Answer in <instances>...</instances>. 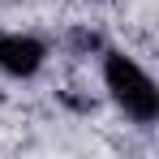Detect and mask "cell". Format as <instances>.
I'll return each mask as SVG.
<instances>
[{
  "mask_svg": "<svg viewBox=\"0 0 159 159\" xmlns=\"http://www.w3.org/2000/svg\"><path fill=\"white\" fill-rule=\"evenodd\" d=\"M95 60H99V90H103V99L129 125L151 129L159 120V82L151 78V69L129 48H112V43Z\"/></svg>",
  "mask_w": 159,
  "mask_h": 159,
  "instance_id": "1",
  "label": "cell"
},
{
  "mask_svg": "<svg viewBox=\"0 0 159 159\" xmlns=\"http://www.w3.org/2000/svg\"><path fill=\"white\" fill-rule=\"evenodd\" d=\"M52 65V43L34 30L4 26L0 30V78L9 82H34Z\"/></svg>",
  "mask_w": 159,
  "mask_h": 159,
  "instance_id": "2",
  "label": "cell"
}]
</instances>
